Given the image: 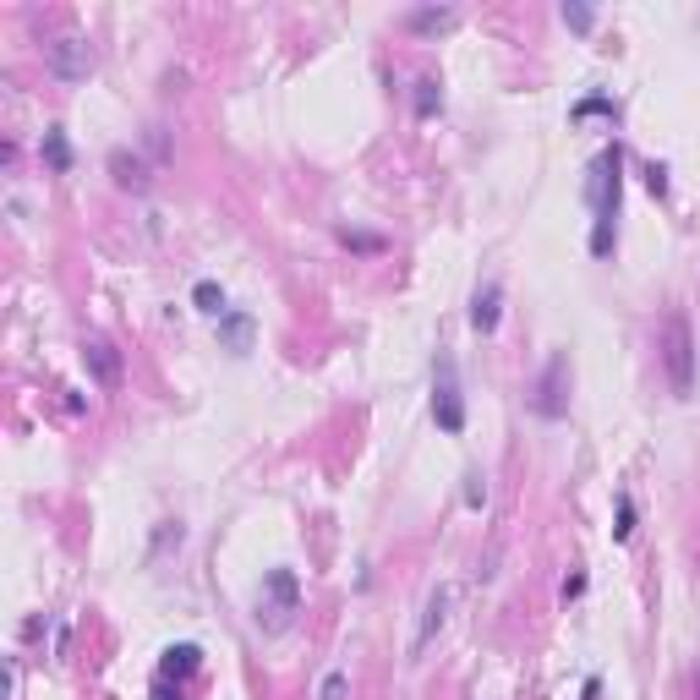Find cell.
<instances>
[{
  "instance_id": "obj_1",
  "label": "cell",
  "mask_w": 700,
  "mask_h": 700,
  "mask_svg": "<svg viewBox=\"0 0 700 700\" xmlns=\"http://www.w3.org/2000/svg\"><path fill=\"white\" fill-rule=\"evenodd\" d=\"M586 197H591V258H612L618 247V203H624V154L603 148L586 175Z\"/></svg>"
},
{
  "instance_id": "obj_10",
  "label": "cell",
  "mask_w": 700,
  "mask_h": 700,
  "mask_svg": "<svg viewBox=\"0 0 700 700\" xmlns=\"http://www.w3.org/2000/svg\"><path fill=\"white\" fill-rule=\"evenodd\" d=\"M83 356H87V367H93V378H99V383H115V378H121V356H115L110 340H87Z\"/></svg>"
},
{
  "instance_id": "obj_9",
  "label": "cell",
  "mask_w": 700,
  "mask_h": 700,
  "mask_svg": "<svg viewBox=\"0 0 700 700\" xmlns=\"http://www.w3.org/2000/svg\"><path fill=\"white\" fill-rule=\"evenodd\" d=\"M219 340H225L230 356H247V350H253V318H247V312H225V318H219Z\"/></svg>"
},
{
  "instance_id": "obj_6",
  "label": "cell",
  "mask_w": 700,
  "mask_h": 700,
  "mask_svg": "<svg viewBox=\"0 0 700 700\" xmlns=\"http://www.w3.org/2000/svg\"><path fill=\"white\" fill-rule=\"evenodd\" d=\"M44 55H50V72H55L61 83H83L87 66H93V55H87L83 39H55Z\"/></svg>"
},
{
  "instance_id": "obj_7",
  "label": "cell",
  "mask_w": 700,
  "mask_h": 700,
  "mask_svg": "<svg viewBox=\"0 0 700 700\" xmlns=\"http://www.w3.org/2000/svg\"><path fill=\"white\" fill-rule=\"evenodd\" d=\"M498 318H504V285H498V279H487V285L471 296V329H476V334H493V329H498Z\"/></svg>"
},
{
  "instance_id": "obj_13",
  "label": "cell",
  "mask_w": 700,
  "mask_h": 700,
  "mask_svg": "<svg viewBox=\"0 0 700 700\" xmlns=\"http://www.w3.org/2000/svg\"><path fill=\"white\" fill-rule=\"evenodd\" d=\"M44 165H50L55 175L72 171V143H66V132H61V126H50V132H44Z\"/></svg>"
},
{
  "instance_id": "obj_18",
  "label": "cell",
  "mask_w": 700,
  "mask_h": 700,
  "mask_svg": "<svg viewBox=\"0 0 700 700\" xmlns=\"http://www.w3.org/2000/svg\"><path fill=\"white\" fill-rule=\"evenodd\" d=\"M629 531H635V504H629V493H624V498H618V525H612V536L624 542Z\"/></svg>"
},
{
  "instance_id": "obj_20",
  "label": "cell",
  "mask_w": 700,
  "mask_h": 700,
  "mask_svg": "<svg viewBox=\"0 0 700 700\" xmlns=\"http://www.w3.org/2000/svg\"><path fill=\"white\" fill-rule=\"evenodd\" d=\"M346 696V673H329V679H323V700H340Z\"/></svg>"
},
{
  "instance_id": "obj_16",
  "label": "cell",
  "mask_w": 700,
  "mask_h": 700,
  "mask_svg": "<svg viewBox=\"0 0 700 700\" xmlns=\"http://www.w3.org/2000/svg\"><path fill=\"white\" fill-rule=\"evenodd\" d=\"M110 165H115V181H121V186H132V192H143V186H148V175H143V165H137V159L115 154Z\"/></svg>"
},
{
  "instance_id": "obj_17",
  "label": "cell",
  "mask_w": 700,
  "mask_h": 700,
  "mask_svg": "<svg viewBox=\"0 0 700 700\" xmlns=\"http://www.w3.org/2000/svg\"><path fill=\"white\" fill-rule=\"evenodd\" d=\"M558 17H564L575 33H591V22H597V11H591V6H564Z\"/></svg>"
},
{
  "instance_id": "obj_14",
  "label": "cell",
  "mask_w": 700,
  "mask_h": 700,
  "mask_svg": "<svg viewBox=\"0 0 700 700\" xmlns=\"http://www.w3.org/2000/svg\"><path fill=\"white\" fill-rule=\"evenodd\" d=\"M192 301H197V312H208V318H225L230 307H225V290L214 285V279H203L197 290H192Z\"/></svg>"
},
{
  "instance_id": "obj_19",
  "label": "cell",
  "mask_w": 700,
  "mask_h": 700,
  "mask_svg": "<svg viewBox=\"0 0 700 700\" xmlns=\"http://www.w3.org/2000/svg\"><path fill=\"white\" fill-rule=\"evenodd\" d=\"M646 186L662 197V192H668V171H662V165H646Z\"/></svg>"
},
{
  "instance_id": "obj_3",
  "label": "cell",
  "mask_w": 700,
  "mask_h": 700,
  "mask_svg": "<svg viewBox=\"0 0 700 700\" xmlns=\"http://www.w3.org/2000/svg\"><path fill=\"white\" fill-rule=\"evenodd\" d=\"M433 422L443 433L465 428V394H460V372H454L449 350H437V361H433Z\"/></svg>"
},
{
  "instance_id": "obj_12",
  "label": "cell",
  "mask_w": 700,
  "mask_h": 700,
  "mask_svg": "<svg viewBox=\"0 0 700 700\" xmlns=\"http://www.w3.org/2000/svg\"><path fill=\"white\" fill-rule=\"evenodd\" d=\"M197 662H203L197 646H171L165 662H159V679H186V673H197Z\"/></svg>"
},
{
  "instance_id": "obj_4",
  "label": "cell",
  "mask_w": 700,
  "mask_h": 700,
  "mask_svg": "<svg viewBox=\"0 0 700 700\" xmlns=\"http://www.w3.org/2000/svg\"><path fill=\"white\" fill-rule=\"evenodd\" d=\"M531 411H536L542 422H558V416L569 411V356H564V350L547 356V367H542V378H536V389H531Z\"/></svg>"
},
{
  "instance_id": "obj_8",
  "label": "cell",
  "mask_w": 700,
  "mask_h": 700,
  "mask_svg": "<svg viewBox=\"0 0 700 700\" xmlns=\"http://www.w3.org/2000/svg\"><path fill=\"white\" fill-rule=\"evenodd\" d=\"M449 603H454V591H449V586H437L433 597H428V608H422V629L411 635V657H422V651L433 646V635L443 629V618H449Z\"/></svg>"
},
{
  "instance_id": "obj_11",
  "label": "cell",
  "mask_w": 700,
  "mask_h": 700,
  "mask_svg": "<svg viewBox=\"0 0 700 700\" xmlns=\"http://www.w3.org/2000/svg\"><path fill=\"white\" fill-rule=\"evenodd\" d=\"M454 22H460V17H454L449 6H422V11H411V17H405V28H411V33H443V28H454Z\"/></svg>"
},
{
  "instance_id": "obj_2",
  "label": "cell",
  "mask_w": 700,
  "mask_h": 700,
  "mask_svg": "<svg viewBox=\"0 0 700 700\" xmlns=\"http://www.w3.org/2000/svg\"><path fill=\"white\" fill-rule=\"evenodd\" d=\"M662 367H668L673 400H690L696 394V329L684 312H668V323H662Z\"/></svg>"
},
{
  "instance_id": "obj_21",
  "label": "cell",
  "mask_w": 700,
  "mask_h": 700,
  "mask_svg": "<svg viewBox=\"0 0 700 700\" xmlns=\"http://www.w3.org/2000/svg\"><path fill=\"white\" fill-rule=\"evenodd\" d=\"M696 690H700V673H696Z\"/></svg>"
},
{
  "instance_id": "obj_5",
  "label": "cell",
  "mask_w": 700,
  "mask_h": 700,
  "mask_svg": "<svg viewBox=\"0 0 700 700\" xmlns=\"http://www.w3.org/2000/svg\"><path fill=\"white\" fill-rule=\"evenodd\" d=\"M262 591H268V603H262V612H268V629H285V618L296 612V603H301V586H296V575L290 569H274L268 580H262ZM258 612V618H262Z\"/></svg>"
},
{
  "instance_id": "obj_15",
  "label": "cell",
  "mask_w": 700,
  "mask_h": 700,
  "mask_svg": "<svg viewBox=\"0 0 700 700\" xmlns=\"http://www.w3.org/2000/svg\"><path fill=\"white\" fill-rule=\"evenodd\" d=\"M411 104H416V115H422V121L443 110V93H437L433 78H416V93H411Z\"/></svg>"
}]
</instances>
